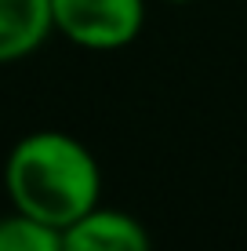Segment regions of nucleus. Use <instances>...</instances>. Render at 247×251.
Returning <instances> with one entry per match:
<instances>
[{
  "label": "nucleus",
  "mask_w": 247,
  "mask_h": 251,
  "mask_svg": "<svg viewBox=\"0 0 247 251\" xmlns=\"http://www.w3.org/2000/svg\"><path fill=\"white\" fill-rule=\"evenodd\" d=\"M0 251H62V229L11 211L0 219Z\"/></svg>",
  "instance_id": "5"
},
{
  "label": "nucleus",
  "mask_w": 247,
  "mask_h": 251,
  "mask_svg": "<svg viewBox=\"0 0 247 251\" xmlns=\"http://www.w3.org/2000/svg\"><path fill=\"white\" fill-rule=\"evenodd\" d=\"M167 4H189V0H167Z\"/></svg>",
  "instance_id": "6"
},
{
  "label": "nucleus",
  "mask_w": 247,
  "mask_h": 251,
  "mask_svg": "<svg viewBox=\"0 0 247 251\" xmlns=\"http://www.w3.org/2000/svg\"><path fill=\"white\" fill-rule=\"evenodd\" d=\"M51 33V0H0V66L29 58Z\"/></svg>",
  "instance_id": "4"
},
{
  "label": "nucleus",
  "mask_w": 247,
  "mask_h": 251,
  "mask_svg": "<svg viewBox=\"0 0 247 251\" xmlns=\"http://www.w3.org/2000/svg\"><path fill=\"white\" fill-rule=\"evenodd\" d=\"M4 189L15 211L66 229L102 204V168L80 138L29 131L4 160Z\"/></svg>",
  "instance_id": "1"
},
{
  "label": "nucleus",
  "mask_w": 247,
  "mask_h": 251,
  "mask_svg": "<svg viewBox=\"0 0 247 251\" xmlns=\"http://www.w3.org/2000/svg\"><path fill=\"white\" fill-rule=\"evenodd\" d=\"M62 251H153V244L135 215L98 204L62 229Z\"/></svg>",
  "instance_id": "3"
},
{
  "label": "nucleus",
  "mask_w": 247,
  "mask_h": 251,
  "mask_svg": "<svg viewBox=\"0 0 247 251\" xmlns=\"http://www.w3.org/2000/svg\"><path fill=\"white\" fill-rule=\"evenodd\" d=\"M55 33L88 51H116L138 40L146 0H51Z\"/></svg>",
  "instance_id": "2"
}]
</instances>
